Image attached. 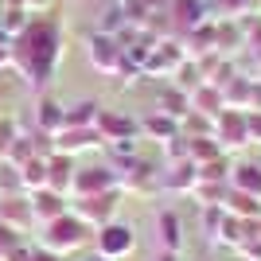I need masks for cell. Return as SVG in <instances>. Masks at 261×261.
<instances>
[{"label":"cell","instance_id":"obj_1","mask_svg":"<svg viewBox=\"0 0 261 261\" xmlns=\"http://www.w3.org/2000/svg\"><path fill=\"white\" fill-rule=\"evenodd\" d=\"M129 230H125V226H109L106 230V238H101V250H106V253H121V250H129Z\"/></svg>","mask_w":261,"mask_h":261},{"label":"cell","instance_id":"obj_2","mask_svg":"<svg viewBox=\"0 0 261 261\" xmlns=\"http://www.w3.org/2000/svg\"><path fill=\"white\" fill-rule=\"evenodd\" d=\"M113 59H117V51H113V43H109V39H98V43H94V63L98 66H113Z\"/></svg>","mask_w":261,"mask_h":261},{"label":"cell","instance_id":"obj_3","mask_svg":"<svg viewBox=\"0 0 261 261\" xmlns=\"http://www.w3.org/2000/svg\"><path fill=\"white\" fill-rule=\"evenodd\" d=\"M43 121H47V125H59V121H63V113H59L55 101H43Z\"/></svg>","mask_w":261,"mask_h":261}]
</instances>
